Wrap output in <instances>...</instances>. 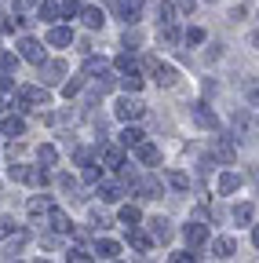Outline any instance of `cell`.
Instances as JSON below:
<instances>
[{
	"mask_svg": "<svg viewBox=\"0 0 259 263\" xmlns=\"http://www.w3.org/2000/svg\"><path fill=\"white\" fill-rule=\"evenodd\" d=\"M48 103H51V95H48L44 88H33V84H29V88H18V99H15L18 110H33V106H48Z\"/></svg>",
	"mask_w": 259,
	"mask_h": 263,
	"instance_id": "6da1fadb",
	"label": "cell"
},
{
	"mask_svg": "<svg viewBox=\"0 0 259 263\" xmlns=\"http://www.w3.org/2000/svg\"><path fill=\"white\" fill-rule=\"evenodd\" d=\"M110 8H113V11H117V18H124V22H139L143 0H110Z\"/></svg>",
	"mask_w": 259,
	"mask_h": 263,
	"instance_id": "7a4b0ae2",
	"label": "cell"
},
{
	"mask_svg": "<svg viewBox=\"0 0 259 263\" xmlns=\"http://www.w3.org/2000/svg\"><path fill=\"white\" fill-rule=\"evenodd\" d=\"M143 114H146V106L139 103V99H128V95H124L121 103H117V117H121L124 124H128V121H139Z\"/></svg>",
	"mask_w": 259,
	"mask_h": 263,
	"instance_id": "3957f363",
	"label": "cell"
},
{
	"mask_svg": "<svg viewBox=\"0 0 259 263\" xmlns=\"http://www.w3.org/2000/svg\"><path fill=\"white\" fill-rule=\"evenodd\" d=\"M215 157H219L223 164H234V157H237L234 136H219V139H215Z\"/></svg>",
	"mask_w": 259,
	"mask_h": 263,
	"instance_id": "277c9868",
	"label": "cell"
},
{
	"mask_svg": "<svg viewBox=\"0 0 259 263\" xmlns=\"http://www.w3.org/2000/svg\"><path fill=\"white\" fill-rule=\"evenodd\" d=\"M18 51H22V59H26V62H33V66H44V48H41L33 37H26V41L18 44Z\"/></svg>",
	"mask_w": 259,
	"mask_h": 263,
	"instance_id": "5b68a950",
	"label": "cell"
},
{
	"mask_svg": "<svg viewBox=\"0 0 259 263\" xmlns=\"http://www.w3.org/2000/svg\"><path fill=\"white\" fill-rule=\"evenodd\" d=\"M150 238H153V241H161V245L172 241V227H168V219H165V216H153V219H150Z\"/></svg>",
	"mask_w": 259,
	"mask_h": 263,
	"instance_id": "8992f818",
	"label": "cell"
},
{
	"mask_svg": "<svg viewBox=\"0 0 259 263\" xmlns=\"http://www.w3.org/2000/svg\"><path fill=\"white\" fill-rule=\"evenodd\" d=\"M193 117H197V121H201L208 132H219V117L208 110V103H193Z\"/></svg>",
	"mask_w": 259,
	"mask_h": 263,
	"instance_id": "52a82bcc",
	"label": "cell"
},
{
	"mask_svg": "<svg viewBox=\"0 0 259 263\" xmlns=\"http://www.w3.org/2000/svg\"><path fill=\"white\" fill-rule=\"evenodd\" d=\"M48 44H51V48H66V44H73V29L55 26V29L48 33Z\"/></svg>",
	"mask_w": 259,
	"mask_h": 263,
	"instance_id": "ba28073f",
	"label": "cell"
},
{
	"mask_svg": "<svg viewBox=\"0 0 259 263\" xmlns=\"http://www.w3.org/2000/svg\"><path fill=\"white\" fill-rule=\"evenodd\" d=\"M139 143H146V132H143V128H135V124H128V128L121 132V146H132V150H135Z\"/></svg>",
	"mask_w": 259,
	"mask_h": 263,
	"instance_id": "9c48e42d",
	"label": "cell"
},
{
	"mask_svg": "<svg viewBox=\"0 0 259 263\" xmlns=\"http://www.w3.org/2000/svg\"><path fill=\"white\" fill-rule=\"evenodd\" d=\"M48 219H51V230H58V234H70V230H73L70 216L62 212V209H51V212H48Z\"/></svg>",
	"mask_w": 259,
	"mask_h": 263,
	"instance_id": "30bf717a",
	"label": "cell"
},
{
	"mask_svg": "<svg viewBox=\"0 0 259 263\" xmlns=\"http://www.w3.org/2000/svg\"><path fill=\"white\" fill-rule=\"evenodd\" d=\"M135 154H139V161H143V164H150V168H153V164H161V150H157L153 143H139V146H135Z\"/></svg>",
	"mask_w": 259,
	"mask_h": 263,
	"instance_id": "8fae6325",
	"label": "cell"
},
{
	"mask_svg": "<svg viewBox=\"0 0 259 263\" xmlns=\"http://www.w3.org/2000/svg\"><path fill=\"white\" fill-rule=\"evenodd\" d=\"M186 241L190 245H205L208 241V227L205 223H186Z\"/></svg>",
	"mask_w": 259,
	"mask_h": 263,
	"instance_id": "7c38bea8",
	"label": "cell"
},
{
	"mask_svg": "<svg viewBox=\"0 0 259 263\" xmlns=\"http://www.w3.org/2000/svg\"><path fill=\"white\" fill-rule=\"evenodd\" d=\"M26 212L33 216V219H41V216H48V212H51V201H48V197H29Z\"/></svg>",
	"mask_w": 259,
	"mask_h": 263,
	"instance_id": "4fadbf2b",
	"label": "cell"
},
{
	"mask_svg": "<svg viewBox=\"0 0 259 263\" xmlns=\"http://www.w3.org/2000/svg\"><path fill=\"white\" fill-rule=\"evenodd\" d=\"M81 15H84V26H88V29H103V22H106V15H103L99 8H84Z\"/></svg>",
	"mask_w": 259,
	"mask_h": 263,
	"instance_id": "5bb4252c",
	"label": "cell"
},
{
	"mask_svg": "<svg viewBox=\"0 0 259 263\" xmlns=\"http://www.w3.org/2000/svg\"><path fill=\"white\" fill-rule=\"evenodd\" d=\"M241 186V176H234V172H223L219 176V194H234Z\"/></svg>",
	"mask_w": 259,
	"mask_h": 263,
	"instance_id": "9a60e30c",
	"label": "cell"
},
{
	"mask_svg": "<svg viewBox=\"0 0 259 263\" xmlns=\"http://www.w3.org/2000/svg\"><path fill=\"white\" fill-rule=\"evenodd\" d=\"M103 161H106V168H121V164H124V150L121 146H106Z\"/></svg>",
	"mask_w": 259,
	"mask_h": 263,
	"instance_id": "2e32d148",
	"label": "cell"
},
{
	"mask_svg": "<svg viewBox=\"0 0 259 263\" xmlns=\"http://www.w3.org/2000/svg\"><path fill=\"white\" fill-rule=\"evenodd\" d=\"M153 73H157V84H161V88H172V84H175V70H172V66H161V62H157Z\"/></svg>",
	"mask_w": 259,
	"mask_h": 263,
	"instance_id": "e0dca14e",
	"label": "cell"
},
{
	"mask_svg": "<svg viewBox=\"0 0 259 263\" xmlns=\"http://www.w3.org/2000/svg\"><path fill=\"white\" fill-rule=\"evenodd\" d=\"M62 73H66V62H48V66H44V77H41V81L55 84V81H58Z\"/></svg>",
	"mask_w": 259,
	"mask_h": 263,
	"instance_id": "ac0fdd59",
	"label": "cell"
},
{
	"mask_svg": "<svg viewBox=\"0 0 259 263\" xmlns=\"http://www.w3.org/2000/svg\"><path fill=\"white\" fill-rule=\"evenodd\" d=\"M128 241H132V249H139V252L150 249V238L143 234V230H135V227H128Z\"/></svg>",
	"mask_w": 259,
	"mask_h": 263,
	"instance_id": "d6986e66",
	"label": "cell"
},
{
	"mask_svg": "<svg viewBox=\"0 0 259 263\" xmlns=\"http://www.w3.org/2000/svg\"><path fill=\"white\" fill-rule=\"evenodd\" d=\"M95 252H99L103 259H117L121 245H117V241H110V238H99V249H95Z\"/></svg>",
	"mask_w": 259,
	"mask_h": 263,
	"instance_id": "ffe728a7",
	"label": "cell"
},
{
	"mask_svg": "<svg viewBox=\"0 0 259 263\" xmlns=\"http://www.w3.org/2000/svg\"><path fill=\"white\" fill-rule=\"evenodd\" d=\"M99 194H103V201H121V197H124V186H117V183H103Z\"/></svg>",
	"mask_w": 259,
	"mask_h": 263,
	"instance_id": "44dd1931",
	"label": "cell"
},
{
	"mask_svg": "<svg viewBox=\"0 0 259 263\" xmlns=\"http://www.w3.org/2000/svg\"><path fill=\"white\" fill-rule=\"evenodd\" d=\"M121 88H124V91H139V88H143V77H139L135 70H128V73L121 77Z\"/></svg>",
	"mask_w": 259,
	"mask_h": 263,
	"instance_id": "7402d4cb",
	"label": "cell"
},
{
	"mask_svg": "<svg viewBox=\"0 0 259 263\" xmlns=\"http://www.w3.org/2000/svg\"><path fill=\"white\" fill-rule=\"evenodd\" d=\"M215 256L219 259H230L234 256V238H215Z\"/></svg>",
	"mask_w": 259,
	"mask_h": 263,
	"instance_id": "603a6c76",
	"label": "cell"
},
{
	"mask_svg": "<svg viewBox=\"0 0 259 263\" xmlns=\"http://www.w3.org/2000/svg\"><path fill=\"white\" fill-rule=\"evenodd\" d=\"M113 66H117L121 73H128V70H135V55H132V51H121V55L113 59Z\"/></svg>",
	"mask_w": 259,
	"mask_h": 263,
	"instance_id": "cb8c5ba5",
	"label": "cell"
},
{
	"mask_svg": "<svg viewBox=\"0 0 259 263\" xmlns=\"http://www.w3.org/2000/svg\"><path fill=\"white\" fill-rule=\"evenodd\" d=\"M157 22L161 26H172L175 22V8L172 4H157Z\"/></svg>",
	"mask_w": 259,
	"mask_h": 263,
	"instance_id": "d4e9b609",
	"label": "cell"
},
{
	"mask_svg": "<svg viewBox=\"0 0 259 263\" xmlns=\"http://www.w3.org/2000/svg\"><path fill=\"white\" fill-rule=\"evenodd\" d=\"M121 223H124V227H139V209H135V205H124V209H121Z\"/></svg>",
	"mask_w": 259,
	"mask_h": 263,
	"instance_id": "484cf974",
	"label": "cell"
},
{
	"mask_svg": "<svg viewBox=\"0 0 259 263\" xmlns=\"http://www.w3.org/2000/svg\"><path fill=\"white\" fill-rule=\"evenodd\" d=\"M58 15H62L58 4H51V0H44V4H41V18H44V22H55Z\"/></svg>",
	"mask_w": 259,
	"mask_h": 263,
	"instance_id": "4316f807",
	"label": "cell"
},
{
	"mask_svg": "<svg viewBox=\"0 0 259 263\" xmlns=\"http://www.w3.org/2000/svg\"><path fill=\"white\" fill-rule=\"evenodd\" d=\"M37 161H41V164H55V161H58V150H55V146H48V143H44V146H41V150H37Z\"/></svg>",
	"mask_w": 259,
	"mask_h": 263,
	"instance_id": "83f0119b",
	"label": "cell"
},
{
	"mask_svg": "<svg viewBox=\"0 0 259 263\" xmlns=\"http://www.w3.org/2000/svg\"><path fill=\"white\" fill-rule=\"evenodd\" d=\"M248 219H252V205H248V201H245V205H234V223L245 227Z\"/></svg>",
	"mask_w": 259,
	"mask_h": 263,
	"instance_id": "f1b7e54d",
	"label": "cell"
},
{
	"mask_svg": "<svg viewBox=\"0 0 259 263\" xmlns=\"http://www.w3.org/2000/svg\"><path fill=\"white\" fill-rule=\"evenodd\" d=\"M22 128H26V124H22V117H8L0 132H4V136H22Z\"/></svg>",
	"mask_w": 259,
	"mask_h": 263,
	"instance_id": "f546056e",
	"label": "cell"
},
{
	"mask_svg": "<svg viewBox=\"0 0 259 263\" xmlns=\"http://www.w3.org/2000/svg\"><path fill=\"white\" fill-rule=\"evenodd\" d=\"M95 84H99V91H110L117 81H113V73H110V70H99V73H95Z\"/></svg>",
	"mask_w": 259,
	"mask_h": 263,
	"instance_id": "4dcf8cb0",
	"label": "cell"
},
{
	"mask_svg": "<svg viewBox=\"0 0 259 263\" xmlns=\"http://www.w3.org/2000/svg\"><path fill=\"white\" fill-rule=\"evenodd\" d=\"M51 176H48V168H29V179L26 183H33V186H44Z\"/></svg>",
	"mask_w": 259,
	"mask_h": 263,
	"instance_id": "1f68e13d",
	"label": "cell"
},
{
	"mask_svg": "<svg viewBox=\"0 0 259 263\" xmlns=\"http://www.w3.org/2000/svg\"><path fill=\"white\" fill-rule=\"evenodd\" d=\"M26 238H29V234H26V230H15V234L8 238V252H18V249L26 245Z\"/></svg>",
	"mask_w": 259,
	"mask_h": 263,
	"instance_id": "d6a6232c",
	"label": "cell"
},
{
	"mask_svg": "<svg viewBox=\"0 0 259 263\" xmlns=\"http://www.w3.org/2000/svg\"><path fill=\"white\" fill-rule=\"evenodd\" d=\"M245 95L252 103H259V77H245Z\"/></svg>",
	"mask_w": 259,
	"mask_h": 263,
	"instance_id": "836d02e7",
	"label": "cell"
},
{
	"mask_svg": "<svg viewBox=\"0 0 259 263\" xmlns=\"http://www.w3.org/2000/svg\"><path fill=\"white\" fill-rule=\"evenodd\" d=\"M168 183H172L175 190H186V186H190V176H186V172H168Z\"/></svg>",
	"mask_w": 259,
	"mask_h": 263,
	"instance_id": "e575fe53",
	"label": "cell"
},
{
	"mask_svg": "<svg viewBox=\"0 0 259 263\" xmlns=\"http://www.w3.org/2000/svg\"><path fill=\"white\" fill-rule=\"evenodd\" d=\"M70 263H95V256L88 249H70Z\"/></svg>",
	"mask_w": 259,
	"mask_h": 263,
	"instance_id": "d590c367",
	"label": "cell"
},
{
	"mask_svg": "<svg viewBox=\"0 0 259 263\" xmlns=\"http://www.w3.org/2000/svg\"><path fill=\"white\" fill-rule=\"evenodd\" d=\"M99 70H106V62H103V59H88V62H84V77H95Z\"/></svg>",
	"mask_w": 259,
	"mask_h": 263,
	"instance_id": "8d00e7d4",
	"label": "cell"
},
{
	"mask_svg": "<svg viewBox=\"0 0 259 263\" xmlns=\"http://www.w3.org/2000/svg\"><path fill=\"white\" fill-rule=\"evenodd\" d=\"M11 88H15V81H11V73H8V70H0V95H8Z\"/></svg>",
	"mask_w": 259,
	"mask_h": 263,
	"instance_id": "74e56055",
	"label": "cell"
},
{
	"mask_svg": "<svg viewBox=\"0 0 259 263\" xmlns=\"http://www.w3.org/2000/svg\"><path fill=\"white\" fill-rule=\"evenodd\" d=\"M84 8L77 4V0H66V4H62V15H66V18H73V15H81Z\"/></svg>",
	"mask_w": 259,
	"mask_h": 263,
	"instance_id": "f35d334b",
	"label": "cell"
},
{
	"mask_svg": "<svg viewBox=\"0 0 259 263\" xmlns=\"http://www.w3.org/2000/svg\"><path fill=\"white\" fill-rule=\"evenodd\" d=\"M11 179L26 183V179H29V168H26V164H11Z\"/></svg>",
	"mask_w": 259,
	"mask_h": 263,
	"instance_id": "ab89813d",
	"label": "cell"
},
{
	"mask_svg": "<svg viewBox=\"0 0 259 263\" xmlns=\"http://www.w3.org/2000/svg\"><path fill=\"white\" fill-rule=\"evenodd\" d=\"M201 41H205V29H197V26L186 29V44H201Z\"/></svg>",
	"mask_w": 259,
	"mask_h": 263,
	"instance_id": "60d3db41",
	"label": "cell"
},
{
	"mask_svg": "<svg viewBox=\"0 0 259 263\" xmlns=\"http://www.w3.org/2000/svg\"><path fill=\"white\" fill-rule=\"evenodd\" d=\"M77 91H81V77H77V81H66V84H62V95H66V99H73Z\"/></svg>",
	"mask_w": 259,
	"mask_h": 263,
	"instance_id": "b9f144b4",
	"label": "cell"
},
{
	"mask_svg": "<svg viewBox=\"0 0 259 263\" xmlns=\"http://www.w3.org/2000/svg\"><path fill=\"white\" fill-rule=\"evenodd\" d=\"M15 62H18V59H15L11 51H0V70H15Z\"/></svg>",
	"mask_w": 259,
	"mask_h": 263,
	"instance_id": "7bdbcfd3",
	"label": "cell"
},
{
	"mask_svg": "<svg viewBox=\"0 0 259 263\" xmlns=\"http://www.w3.org/2000/svg\"><path fill=\"white\" fill-rule=\"evenodd\" d=\"M58 186H62V190H77V179H73L70 172H62V176H58Z\"/></svg>",
	"mask_w": 259,
	"mask_h": 263,
	"instance_id": "ee69618b",
	"label": "cell"
},
{
	"mask_svg": "<svg viewBox=\"0 0 259 263\" xmlns=\"http://www.w3.org/2000/svg\"><path fill=\"white\" fill-rule=\"evenodd\" d=\"M99 176H103V172L95 168V164H88V168H84V179H88V183H99Z\"/></svg>",
	"mask_w": 259,
	"mask_h": 263,
	"instance_id": "f6af8a7d",
	"label": "cell"
},
{
	"mask_svg": "<svg viewBox=\"0 0 259 263\" xmlns=\"http://www.w3.org/2000/svg\"><path fill=\"white\" fill-rule=\"evenodd\" d=\"M172 263H197V259H193V252H175Z\"/></svg>",
	"mask_w": 259,
	"mask_h": 263,
	"instance_id": "bcb514c9",
	"label": "cell"
},
{
	"mask_svg": "<svg viewBox=\"0 0 259 263\" xmlns=\"http://www.w3.org/2000/svg\"><path fill=\"white\" fill-rule=\"evenodd\" d=\"M106 227H113V223H110L103 212H95V230H106Z\"/></svg>",
	"mask_w": 259,
	"mask_h": 263,
	"instance_id": "7dc6e473",
	"label": "cell"
},
{
	"mask_svg": "<svg viewBox=\"0 0 259 263\" xmlns=\"http://www.w3.org/2000/svg\"><path fill=\"white\" fill-rule=\"evenodd\" d=\"M8 234H11V219L0 216V238H8Z\"/></svg>",
	"mask_w": 259,
	"mask_h": 263,
	"instance_id": "c3c4849f",
	"label": "cell"
},
{
	"mask_svg": "<svg viewBox=\"0 0 259 263\" xmlns=\"http://www.w3.org/2000/svg\"><path fill=\"white\" fill-rule=\"evenodd\" d=\"M91 157H95L91 150H77V161H81V164H91Z\"/></svg>",
	"mask_w": 259,
	"mask_h": 263,
	"instance_id": "681fc988",
	"label": "cell"
},
{
	"mask_svg": "<svg viewBox=\"0 0 259 263\" xmlns=\"http://www.w3.org/2000/svg\"><path fill=\"white\" fill-rule=\"evenodd\" d=\"M33 4H37V0H18V8H22V11H29Z\"/></svg>",
	"mask_w": 259,
	"mask_h": 263,
	"instance_id": "f907efd6",
	"label": "cell"
},
{
	"mask_svg": "<svg viewBox=\"0 0 259 263\" xmlns=\"http://www.w3.org/2000/svg\"><path fill=\"white\" fill-rule=\"evenodd\" d=\"M179 8L183 11H193V0H179Z\"/></svg>",
	"mask_w": 259,
	"mask_h": 263,
	"instance_id": "816d5d0a",
	"label": "cell"
},
{
	"mask_svg": "<svg viewBox=\"0 0 259 263\" xmlns=\"http://www.w3.org/2000/svg\"><path fill=\"white\" fill-rule=\"evenodd\" d=\"M252 241H255V249H259V227H255V230H252Z\"/></svg>",
	"mask_w": 259,
	"mask_h": 263,
	"instance_id": "f5cc1de1",
	"label": "cell"
},
{
	"mask_svg": "<svg viewBox=\"0 0 259 263\" xmlns=\"http://www.w3.org/2000/svg\"><path fill=\"white\" fill-rule=\"evenodd\" d=\"M252 48H259V33H252Z\"/></svg>",
	"mask_w": 259,
	"mask_h": 263,
	"instance_id": "db71d44e",
	"label": "cell"
},
{
	"mask_svg": "<svg viewBox=\"0 0 259 263\" xmlns=\"http://www.w3.org/2000/svg\"><path fill=\"white\" fill-rule=\"evenodd\" d=\"M37 263H44V259H37Z\"/></svg>",
	"mask_w": 259,
	"mask_h": 263,
	"instance_id": "11a10c76",
	"label": "cell"
}]
</instances>
